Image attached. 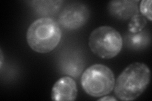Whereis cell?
I'll return each instance as SVG.
<instances>
[{
    "instance_id": "3",
    "label": "cell",
    "mask_w": 152,
    "mask_h": 101,
    "mask_svg": "<svg viewBox=\"0 0 152 101\" xmlns=\"http://www.w3.org/2000/svg\"><path fill=\"white\" fill-rule=\"evenodd\" d=\"M88 44L94 55L102 59H112L121 51L123 38L115 28L104 25L92 31L89 37Z\"/></svg>"
},
{
    "instance_id": "4",
    "label": "cell",
    "mask_w": 152,
    "mask_h": 101,
    "mask_svg": "<svg viewBox=\"0 0 152 101\" xmlns=\"http://www.w3.org/2000/svg\"><path fill=\"white\" fill-rule=\"evenodd\" d=\"M80 80L84 92L93 97H101L110 94L115 82L112 70L102 64L88 67L83 71Z\"/></svg>"
},
{
    "instance_id": "11",
    "label": "cell",
    "mask_w": 152,
    "mask_h": 101,
    "mask_svg": "<svg viewBox=\"0 0 152 101\" xmlns=\"http://www.w3.org/2000/svg\"><path fill=\"white\" fill-rule=\"evenodd\" d=\"M146 24V19L141 14L137 13L130 19L128 24V31L132 33H138L144 29Z\"/></svg>"
},
{
    "instance_id": "10",
    "label": "cell",
    "mask_w": 152,
    "mask_h": 101,
    "mask_svg": "<svg viewBox=\"0 0 152 101\" xmlns=\"http://www.w3.org/2000/svg\"><path fill=\"white\" fill-rule=\"evenodd\" d=\"M125 42L126 46L131 49L136 51L145 49L150 44V33L148 31L144 30L136 33L129 32L125 37Z\"/></svg>"
},
{
    "instance_id": "6",
    "label": "cell",
    "mask_w": 152,
    "mask_h": 101,
    "mask_svg": "<svg viewBox=\"0 0 152 101\" xmlns=\"http://www.w3.org/2000/svg\"><path fill=\"white\" fill-rule=\"evenodd\" d=\"M77 86L75 81L69 76H65L57 80L51 90V99L56 101H73L77 96Z\"/></svg>"
},
{
    "instance_id": "5",
    "label": "cell",
    "mask_w": 152,
    "mask_h": 101,
    "mask_svg": "<svg viewBox=\"0 0 152 101\" xmlns=\"http://www.w3.org/2000/svg\"><path fill=\"white\" fill-rule=\"evenodd\" d=\"M89 18V10L87 6L80 3H73L66 6L61 12L58 23L65 29L77 30L87 23Z\"/></svg>"
},
{
    "instance_id": "14",
    "label": "cell",
    "mask_w": 152,
    "mask_h": 101,
    "mask_svg": "<svg viewBox=\"0 0 152 101\" xmlns=\"http://www.w3.org/2000/svg\"><path fill=\"white\" fill-rule=\"evenodd\" d=\"M3 52L1 50V60H0V62H1V68H2L3 65Z\"/></svg>"
},
{
    "instance_id": "9",
    "label": "cell",
    "mask_w": 152,
    "mask_h": 101,
    "mask_svg": "<svg viewBox=\"0 0 152 101\" xmlns=\"http://www.w3.org/2000/svg\"><path fill=\"white\" fill-rule=\"evenodd\" d=\"M64 1H29L34 10L41 15V18H48L59 11Z\"/></svg>"
},
{
    "instance_id": "2",
    "label": "cell",
    "mask_w": 152,
    "mask_h": 101,
    "mask_svg": "<svg viewBox=\"0 0 152 101\" xmlns=\"http://www.w3.org/2000/svg\"><path fill=\"white\" fill-rule=\"evenodd\" d=\"M61 28L58 22L48 18H39L28 27L26 39L28 45L38 53L45 54L53 51L61 38Z\"/></svg>"
},
{
    "instance_id": "7",
    "label": "cell",
    "mask_w": 152,
    "mask_h": 101,
    "mask_svg": "<svg viewBox=\"0 0 152 101\" xmlns=\"http://www.w3.org/2000/svg\"><path fill=\"white\" fill-rule=\"evenodd\" d=\"M139 1L132 0H117L110 1L108 10L110 15L118 20H127L139 13Z\"/></svg>"
},
{
    "instance_id": "13",
    "label": "cell",
    "mask_w": 152,
    "mask_h": 101,
    "mask_svg": "<svg viewBox=\"0 0 152 101\" xmlns=\"http://www.w3.org/2000/svg\"><path fill=\"white\" fill-rule=\"evenodd\" d=\"M99 101H103V100H105V101H116L117 99L112 97V96H103V97H101L98 99Z\"/></svg>"
},
{
    "instance_id": "8",
    "label": "cell",
    "mask_w": 152,
    "mask_h": 101,
    "mask_svg": "<svg viewBox=\"0 0 152 101\" xmlns=\"http://www.w3.org/2000/svg\"><path fill=\"white\" fill-rule=\"evenodd\" d=\"M61 72L71 77H77L82 73L84 62L81 56L75 52H69L63 55L60 60Z\"/></svg>"
},
{
    "instance_id": "12",
    "label": "cell",
    "mask_w": 152,
    "mask_h": 101,
    "mask_svg": "<svg viewBox=\"0 0 152 101\" xmlns=\"http://www.w3.org/2000/svg\"><path fill=\"white\" fill-rule=\"evenodd\" d=\"M140 12L141 15L148 20H152L151 15V0H142L140 2Z\"/></svg>"
},
{
    "instance_id": "1",
    "label": "cell",
    "mask_w": 152,
    "mask_h": 101,
    "mask_svg": "<svg viewBox=\"0 0 152 101\" xmlns=\"http://www.w3.org/2000/svg\"><path fill=\"white\" fill-rule=\"evenodd\" d=\"M150 80L149 67L143 62H133L128 65L115 80L114 92L121 100H134L145 92Z\"/></svg>"
}]
</instances>
